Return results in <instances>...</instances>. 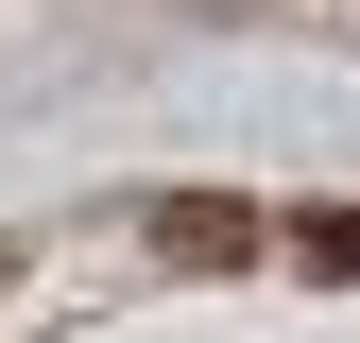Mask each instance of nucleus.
Masks as SVG:
<instances>
[{
    "mask_svg": "<svg viewBox=\"0 0 360 343\" xmlns=\"http://www.w3.org/2000/svg\"><path fill=\"white\" fill-rule=\"evenodd\" d=\"M155 240H172V257H257V206H223V189H189V206H155Z\"/></svg>",
    "mask_w": 360,
    "mask_h": 343,
    "instance_id": "obj_1",
    "label": "nucleus"
},
{
    "mask_svg": "<svg viewBox=\"0 0 360 343\" xmlns=\"http://www.w3.org/2000/svg\"><path fill=\"white\" fill-rule=\"evenodd\" d=\"M309 275H360V206H326V224H309Z\"/></svg>",
    "mask_w": 360,
    "mask_h": 343,
    "instance_id": "obj_2",
    "label": "nucleus"
}]
</instances>
